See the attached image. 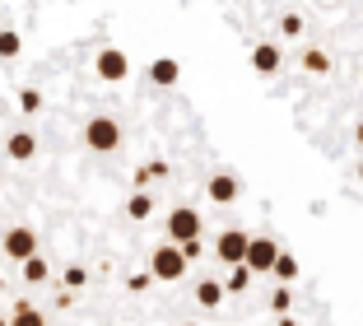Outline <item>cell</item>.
Masks as SVG:
<instances>
[{"label": "cell", "mask_w": 363, "mask_h": 326, "mask_svg": "<svg viewBox=\"0 0 363 326\" xmlns=\"http://www.w3.org/2000/svg\"><path fill=\"white\" fill-rule=\"evenodd\" d=\"M201 238V210H191V205H177V210L168 214V242H191Z\"/></svg>", "instance_id": "obj_7"}, {"label": "cell", "mask_w": 363, "mask_h": 326, "mask_svg": "<svg viewBox=\"0 0 363 326\" xmlns=\"http://www.w3.org/2000/svg\"><path fill=\"white\" fill-rule=\"evenodd\" d=\"M182 326H201V322H182Z\"/></svg>", "instance_id": "obj_31"}, {"label": "cell", "mask_w": 363, "mask_h": 326, "mask_svg": "<svg viewBox=\"0 0 363 326\" xmlns=\"http://www.w3.org/2000/svg\"><path fill=\"white\" fill-rule=\"evenodd\" d=\"M19 52H23V38H19V28H0V61H14Z\"/></svg>", "instance_id": "obj_20"}, {"label": "cell", "mask_w": 363, "mask_h": 326, "mask_svg": "<svg viewBox=\"0 0 363 326\" xmlns=\"http://www.w3.org/2000/svg\"><path fill=\"white\" fill-rule=\"evenodd\" d=\"M0 252L10 256V261H28V256H38V233H33V224H14V229H5Z\"/></svg>", "instance_id": "obj_4"}, {"label": "cell", "mask_w": 363, "mask_h": 326, "mask_svg": "<svg viewBox=\"0 0 363 326\" xmlns=\"http://www.w3.org/2000/svg\"><path fill=\"white\" fill-rule=\"evenodd\" d=\"M359 80H363V75H359Z\"/></svg>", "instance_id": "obj_34"}, {"label": "cell", "mask_w": 363, "mask_h": 326, "mask_svg": "<svg viewBox=\"0 0 363 326\" xmlns=\"http://www.w3.org/2000/svg\"><path fill=\"white\" fill-rule=\"evenodd\" d=\"M326 5H340V0H326Z\"/></svg>", "instance_id": "obj_32"}, {"label": "cell", "mask_w": 363, "mask_h": 326, "mask_svg": "<svg viewBox=\"0 0 363 326\" xmlns=\"http://www.w3.org/2000/svg\"><path fill=\"white\" fill-rule=\"evenodd\" d=\"M275 326H298V317H294V313H284V317H279Z\"/></svg>", "instance_id": "obj_27"}, {"label": "cell", "mask_w": 363, "mask_h": 326, "mask_svg": "<svg viewBox=\"0 0 363 326\" xmlns=\"http://www.w3.org/2000/svg\"><path fill=\"white\" fill-rule=\"evenodd\" d=\"M279 65H284V52H279L275 43H257V47H252V70H257V75L270 80V75H279Z\"/></svg>", "instance_id": "obj_10"}, {"label": "cell", "mask_w": 363, "mask_h": 326, "mask_svg": "<svg viewBox=\"0 0 363 326\" xmlns=\"http://www.w3.org/2000/svg\"><path fill=\"white\" fill-rule=\"evenodd\" d=\"M0 182H5V178H0Z\"/></svg>", "instance_id": "obj_35"}, {"label": "cell", "mask_w": 363, "mask_h": 326, "mask_svg": "<svg viewBox=\"0 0 363 326\" xmlns=\"http://www.w3.org/2000/svg\"><path fill=\"white\" fill-rule=\"evenodd\" d=\"M354 178H359V187H363V163H359V173H354Z\"/></svg>", "instance_id": "obj_29"}, {"label": "cell", "mask_w": 363, "mask_h": 326, "mask_svg": "<svg viewBox=\"0 0 363 326\" xmlns=\"http://www.w3.org/2000/svg\"><path fill=\"white\" fill-rule=\"evenodd\" d=\"M270 308H275V317L294 313V289H289V284H275V289H270Z\"/></svg>", "instance_id": "obj_21"}, {"label": "cell", "mask_w": 363, "mask_h": 326, "mask_svg": "<svg viewBox=\"0 0 363 326\" xmlns=\"http://www.w3.org/2000/svg\"><path fill=\"white\" fill-rule=\"evenodd\" d=\"M19 275H23V284H47L52 280V266H47V256L38 252V256H28V261H19Z\"/></svg>", "instance_id": "obj_14"}, {"label": "cell", "mask_w": 363, "mask_h": 326, "mask_svg": "<svg viewBox=\"0 0 363 326\" xmlns=\"http://www.w3.org/2000/svg\"><path fill=\"white\" fill-rule=\"evenodd\" d=\"M224 294H228V289L219 280H196V303H201L205 313H214V308L224 303Z\"/></svg>", "instance_id": "obj_13"}, {"label": "cell", "mask_w": 363, "mask_h": 326, "mask_svg": "<svg viewBox=\"0 0 363 326\" xmlns=\"http://www.w3.org/2000/svg\"><path fill=\"white\" fill-rule=\"evenodd\" d=\"M247 233L242 229H224L219 238H214V252L210 256H219V266H242L247 261Z\"/></svg>", "instance_id": "obj_6"}, {"label": "cell", "mask_w": 363, "mask_h": 326, "mask_svg": "<svg viewBox=\"0 0 363 326\" xmlns=\"http://www.w3.org/2000/svg\"><path fill=\"white\" fill-rule=\"evenodd\" d=\"M0 326H10V317H0Z\"/></svg>", "instance_id": "obj_30"}, {"label": "cell", "mask_w": 363, "mask_h": 326, "mask_svg": "<svg viewBox=\"0 0 363 326\" xmlns=\"http://www.w3.org/2000/svg\"><path fill=\"white\" fill-rule=\"evenodd\" d=\"M19 112L23 116H38V112H43V89H19Z\"/></svg>", "instance_id": "obj_22"}, {"label": "cell", "mask_w": 363, "mask_h": 326, "mask_svg": "<svg viewBox=\"0 0 363 326\" xmlns=\"http://www.w3.org/2000/svg\"><path fill=\"white\" fill-rule=\"evenodd\" d=\"M159 178H168V163H163V158H154V163H140V168L130 173V182H135V191H145L150 182H159Z\"/></svg>", "instance_id": "obj_16"}, {"label": "cell", "mask_w": 363, "mask_h": 326, "mask_svg": "<svg viewBox=\"0 0 363 326\" xmlns=\"http://www.w3.org/2000/svg\"><path fill=\"white\" fill-rule=\"evenodd\" d=\"M303 33H308V19H303L298 10L279 14V38H289V43H294V38H303Z\"/></svg>", "instance_id": "obj_19"}, {"label": "cell", "mask_w": 363, "mask_h": 326, "mask_svg": "<svg viewBox=\"0 0 363 326\" xmlns=\"http://www.w3.org/2000/svg\"><path fill=\"white\" fill-rule=\"evenodd\" d=\"M270 275H275V284H294V280L303 275V266H298V256H294V252H279V256H275V271H270Z\"/></svg>", "instance_id": "obj_15"}, {"label": "cell", "mask_w": 363, "mask_h": 326, "mask_svg": "<svg viewBox=\"0 0 363 326\" xmlns=\"http://www.w3.org/2000/svg\"><path fill=\"white\" fill-rule=\"evenodd\" d=\"M150 214H154V196H150V191H130V200H126V219L145 224Z\"/></svg>", "instance_id": "obj_17"}, {"label": "cell", "mask_w": 363, "mask_h": 326, "mask_svg": "<svg viewBox=\"0 0 363 326\" xmlns=\"http://www.w3.org/2000/svg\"><path fill=\"white\" fill-rule=\"evenodd\" d=\"M150 284H154V275H150V271H135V275H126V289H130V294H145Z\"/></svg>", "instance_id": "obj_25"}, {"label": "cell", "mask_w": 363, "mask_h": 326, "mask_svg": "<svg viewBox=\"0 0 363 326\" xmlns=\"http://www.w3.org/2000/svg\"><path fill=\"white\" fill-rule=\"evenodd\" d=\"M94 75L103 80V85H121L130 75V56L121 52V47H98L94 52Z\"/></svg>", "instance_id": "obj_3"}, {"label": "cell", "mask_w": 363, "mask_h": 326, "mask_svg": "<svg viewBox=\"0 0 363 326\" xmlns=\"http://www.w3.org/2000/svg\"><path fill=\"white\" fill-rule=\"evenodd\" d=\"M145 75H150L154 89H172V85H182V61H172V56H154V61L145 65Z\"/></svg>", "instance_id": "obj_9"}, {"label": "cell", "mask_w": 363, "mask_h": 326, "mask_svg": "<svg viewBox=\"0 0 363 326\" xmlns=\"http://www.w3.org/2000/svg\"><path fill=\"white\" fill-rule=\"evenodd\" d=\"M298 65H303L308 75H317V80H321V75H331V70H335V65H331V52H326V47H308V52L298 56Z\"/></svg>", "instance_id": "obj_12"}, {"label": "cell", "mask_w": 363, "mask_h": 326, "mask_svg": "<svg viewBox=\"0 0 363 326\" xmlns=\"http://www.w3.org/2000/svg\"><path fill=\"white\" fill-rule=\"evenodd\" d=\"M354 145L363 149V121H359V126H354Z\"/></svg>", "instance_id": "obj_28"}, {"label": "cell", "mask_w": 363, "mask_h": 326, "mask_svg": "<svg viewBox=\"0 0 363 326\" xmlns=\"http://www.w3.org/2000/svg\"><path fill=\"white\" fill-rule=\"evenodd\" d=\"M10 326H47V317L38 313L28 298H19V303H14V313H10Z\"/></svg>", "instance_id": "obj_18"}, {"label": "cell", "mask_w": 363, "mask_h": 326, "mask_svg": "<svg viewBox=\"0 0 363 326\" xmlns=\"http://www.w3.org/2000/svg\"><path fill=\"white\" fill-rule=\"evenodd\" d=\"M84 145L94 149V154H117L121 149V121L117 116H107V112H98V116H89L84 121Z\"/></svg>", "instance_id": "obj_2"}, {"label": "cell", "mask_w": 363, "mask_h": 326, "mask_svg": "<svg viewBox=\"0 0 363 326\" xmlns=\"http://www.w3.org/2000/svg\"><path fill=\"white\" fill-rule=\"evenodd\" d=\"M247 284H252V271H247V266H228V280H224L228 294H242Z\"/></svg>", "instance_id": "obj_23"}, {"label": "cell", "mask_w": 363, "mask_h": 326, "mask_svg": "<svg viewBox=\"0 0 363 326\" xmlns=\"http://www.w3.org/2000/svg\"><path fill=\"white\" fill-rule=\"evenodd\" d=\"M182 256H186V261H201V256H210V252H205V238H191V242H182Z\"/></svg>", "instance_id": "obj_26"}, {"label": "cell", "mask_w": 363, "mask_h": 326, "mask_svg": "<svg viewBox=\"0 0 363 326\" xmlns=\"http://www.w3.org/2000/svg\"><path fill=\"white\" fill-rule=\"evenodd\" d=\"M279 252H284V247H279V242L275 238H266V233H261V238H252V242H247V271H252V275H270V271H275V256Z\"/></svg>", "instance_id": "obj_5"}, {"label": "cell", "mask_w": 363, "mask_h": 326, "mask_svg": "<svg viewBox=\"0 0 363 326\" xmlns=\"http://www.w3.org/2000/svg\"><path fill=\"white\" fill-rule=\"evenodd\" d=\"M205 196H210L214 205H233V200L242 196V182H238L233 173H210V182H205Z\"/></svg>", "instance_id": "obj_8"}, {"label": "cell", "mask_w": 363, "mask_h": 326, "mask_svg": "<svg viewBox=\"0 0 363 326\" xmlns=\"http://www.w3.org/2000/svg\"><path fill=\"white\" fill-rule=\"evenodd\" d=\"M0 289H5V280H0Z\"/></svg>", "instance_id": "obj_33"}, {"label": "cell", "mask_w": 363, "mask_h": 326, "mask_svg": "<svg viewBox=\"0 0 363 326\" xmlns=\"http://www.w3.org/2000/svg\"><path fill=\"white\" fill-rule=\"evenodd\" d=\"M186 271H191V261L182 256L177 242H159V247L150 252V275L159 284H182V280H186Z\"/></svg>", "instance_id": "obj_1"}, {"label": "cell", "mask_w": 363, "mask_h": 326, "mask_svg": "<svg viewBox=\"0 0 363 326\" xmlns=\"http://www.w3.org/2000/svg\"><path fill=\"white\" fill-rule=\"evenodd\" d=\"M5 154H10L14 163L38 158V136H33V131H10V136H5Z\"/></svg>", "instance_id": "obj_11"}, {"label": "cell", "mask_w": 363, "mask_h": 326, "mask_svg": "<svg viewBox=\"0 0 363 326\" xmlns=\"http://www.w3.org/2000/svg\"><path fill=\"white\" fill-rule=\"evenodd\" d=\"M61 284H65V289H70V294H79V289H84V284H89V271H84V266H65Z\"/></svg>", "instance_id": "obj_24"}]
</instances>
